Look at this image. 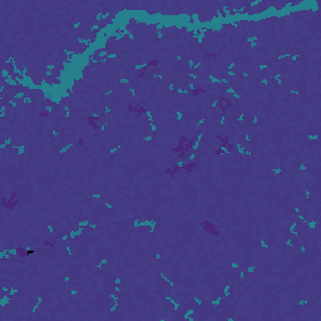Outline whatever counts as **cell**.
<instances>
[{
  "label": "cell",
  "mask_w": 321,
  "mask_h": 321,
  "mask_svg": "<svg viewBox=\"0 0 321 321\" xmlns=\"http://www.w3.org/2000/svg\"><path fill=\"white\" fill-rule=\"evenodd\" d=\"M78 141H79V142H78V143H79V146H83V144H84V142H83V138H79Z\"/></svg>",
  "instance_id": "9a60e30c"
},
{
  "label": "cell",
  "mask_w": 321,
  "mask_h": 321,
  "mask_svg": "<svg viewBox=\"0 0 321 321\" xmlns=\"http://www.w3.org/2000/svg\"><path fill=\"white\" fill-rule=\"evenodd\" d=\"M231 104H232V103H231V100H230V99H227V98H219V99H218V105H219V108H221L223 112H225L229 107H231Z\"/></svg>",
  "instance_id": "52a82bcc"
},
{
  "label": "cell",
  "mask_w": 321,
  "mask_h": 321,
  "mask_svg": "<svg viewBox=\"0 0 321 321\" xmlns=\"http://www.w3.org/2000/svg\"><path fill=\"white\" fill-rule=\"evenodd\" d=\"M43 245H44V246H49V247H53V246H54V245H53L52 242H47V241H44Z\"/></svg>",
  "instance_id": "4fadbf2b"
},
{
  "label": "cell",
  "mask_w": 321,
  "mask_h": 321,
  "mask_svg": "<svg viewBox=\"0 0 321 321\" xmlns=\"http://www.w3.org/2000/svg\"><path fill=\"white\" fill-rule=\"evenodd\" d=\"M217 138L222 141V146H226L227 148H229V151H232L233 146H232V143L230 142L229 137H221V136H217Z\"/></svg>",
  "instance_id": "9c48e42d"
},
{
  "label": "cell",
  "mask_w": 321,
  "mask_h": 321,
  "mask_svg": "<svg viewBox=\"0 0 321 321\" xmlns=\"http://www.w3.org/2000/svg\"><path fill=\"white\" fill-rule=\"evenodd\" d=\"M87 119H88V124H89L94 131H97V129L99 128V125L97 124V122L100 121V118H99V117H97V115H89V117L87 118Z\"/></svg>",
  "instance_id": "8992f818"
},
{
  "label": "cell",
  "mask_w": 321,
  "mask_h": 321,
  "mask_svg": "<svg viewBox=\"0 0 321 321\" xmlns=\"http://www.w3.org/2000/svg\"><path fill=\"white\" fill-rule=\"evenodd\" d=\"M201 227L203 229V231L207 235H211V236H221V232L217 230V227L215 226V223H212L211 221H207V219L201 221Z\"/></svg>",
  "instance_id": "7a4b0ae2"
},
{
  "label": "cell",
  "mask_w": 321,
  "mask_h": 321,
  "mask_svg": "<svg viewBox=\"0 0 321 321\" xmlns=\"http://www.w3.org/2000/svg\"><path fill=\"white\" fill-rule=\"evenodd\" d=\"M157 64H158V60H152V62H148L146 65H147V66H151V65H154V66H157Z\"/></svg>",
  "instance_id": "7c38bea8"
},
{
  "label": "cell",
  "mask_w": 321,
  "mask_h": 321,
  "mask_svg": "<svg viewBox=\"0 0 321 321\" xmlns=\"http://www.w3.org/2000/svg\"><path fill=\"white\" fill-rule=\"evenodd\" d=\"M191 93H192V96H198V94H201V93H206V90L203 88H196V89H193Z\"/></svg>",
  "instance_id": "8fae6325"
},
{
  "label": "cell",
  "mask_w": 321,
  "mask_h": 321,
  "mask_svg": "<svg viewBox=\"0 0 321 321\" xmlns=\"http://www.w3.org/2000/svg\"><path fill=\"white\" fill-rule=\"evenodd\" d=\"M16 196H18V195H16V192H11L9 199H6L5 197H3V199H2V205H3L6 209H10V211L14 209L16 206L19 205V201H18V199H15Z\"/></svg>",
  "instance_id": "3957f363"
},
{
  "label": "cell",
  "mask_w": 321,
  "mask_h": 321,
  "mask_svg": "<svg viewBox=\"0 0 321 321\" xmlns=\"http://www.w3.org/2000/svg\"><path fill=\"white\" fill-rule=\"evenodd\" d=\"M193 143H195V139H193V138H187L186 136H182L180 138V142H178V147L173 148L172 152L176 153V154H178L181 158H183L184 154L192 148Z\"/></svg>",
  "instance_id": "6da1fadb"
},
{
  "label": "cell",
  "mask_w": 321,
  "mask_h": 321,
  "mask_svg": "<svg viewBox=\"0 0 321 321\" xmlns=\"http://www.w3.org/2000/svg\"><path fill=\"white\" fill-rule=\"evenodd\" d=\"M181 167H182L181 164H177V166H174L173 168H167V170H166V173H167V174H170L172 180H174V173H176V172H178V171L181 170Z\"/></svg>",
  "instance_id": "ba28073f"
},
{
  "label": "cell",
  "mask_w": 321,
  "mask_h": 321,
  "mask_svg": "<svg viewBox=\"0 0 321 321\" xmlns=\"http://www.w3.org/2000/svg\"><path fill=\"white\" fill-rule=\"evenodd\" d=\"M49 115V112H45V113H39V117H48Z\"/></svg>",
  "instance_id": "5bb4252c"
},
{
  "label": "cell",
  "mask_w": 321,
  "mask_h": 321,
  "mask_svg": "<svg viewBox=\"0 0 321 321\" xmlns=\"http://www.w3.org/2000/svg\"><path fill=\"white\" fill-rule=\"evenodd\" d=\"M195 167H196V162H190L187 164H183L182 168L184 171H187V172H192L193 170H195Z\"/></svg>",
  "instance_id": "30bf717a"
},
{
  "label": "cell",
  "mask_w": 321,
  "mask_h": 321,
  "mask_svg": "<svg viewBox=\"0 0 321 321\" xmlns=\"http://www.w3.org/2000/svg\"><path fill=\"white\" fill-rule=\"evenodd\" d=\"M15 253L18 255L19 257H29L31 253H34V251H31V250H25L23 247H16L15 248Z\"/></svg>",
  "instance_id": "5b68a950"
},
{
  "label": "cell",
  "mask_w": 321,
  "mask_h": 321,
  "mask_svg": "<svg viewBox=\"0 0 321 321\" xmlns=\"http://www.w3.org/2000/svg\"><path fill=\"white\" fill-rule=\"evenodd\" d=\"M128 111L132 112V113H134L137 117H139L141 114L147 113V109H146L144 107H141L139 104H138V105H128Z\"/></svg>",
  "instance_id": "277c9868"
}]
</instances>
